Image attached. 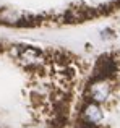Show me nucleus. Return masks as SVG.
Returning a JSON list of instances; mask_svg holds the SVG:
<instances>
[{
  "instance_id": "obj_2",
  "label": "nucleus",
  "mask_w": 120,
  "mask_h": 128,
  "mask_svg": "<svg viewBox=\"0 0 120 128\" xmlns=\"http://www.w3.org/2000/svg\"><path fill=\"white\" fill-rule=\"evenodd\" d=\"M110 92H112V86L107 80H96L89 84V89H88L89 99L94 104L106 102L110 97Z\"/></svg>"
},
{
  "instance_id": "obj_3",
  "label": "nucleus",
  "mask_w": 120,
  "mask_h": 128,
  "mask_svg": "<svg viewBox=\"0 0 120 128\" xmlns=\"http://www.w3.org/2000/svg\"><path fill=\"white\" fill-rule=\"evenodd\" d=\"M102 117H104V114H102L99 104L89 102V104H86L84 109H83V120H84L86 123H89V125H92V126L101 123Z\"/></svg>"
},
{
  "instance_id": "obj_1",
  "label": "nucleus",
  "mask_w": 120,
  "mask_h": 128,
  "mask_svg": "<svg viewBox=\"0 0 120 128\" xmlns=\"http://www.w3.org/2000/svg\"><path fill=\"white\" fill-rule=\"evenodd\" d=\"M18 60L28 68H38L44 62V55L39 49H34V47H29V46H20Z\"/></svg>"
}]
</instances>
